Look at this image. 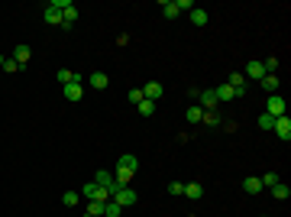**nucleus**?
Wrapping results in <instances>:
<instances>
[{"mask_svg":"<svg viewBox=\"0 0 291 217\" xmlns=\"http://www.w3.org/2000/svg\"><path fill=\"white\" fill-rule=\"evenodd\" d=\"M136 168H140V159H136L133 152L120 156V159H116V168H114V178H116V185H130V178L136 175Z\"/></svg>","mask_w":291,"mask_h":217,"instance_id":"1","label":"nucleus"},{"mask_svg":"<svg viewBox=\"0 0 291 217\" xmlns=\"http://www.w3.org/2000/svg\"><path fill=\"white\" fill-rule=\"evenodd\" d=\"M110 201H116L120 208H133L136 201H140V194H136L130 185H116V188H114V194H110Z\"/></svg>","mask_w":291,"mask_h":217,"instance_id":"2","label":"nucleus"},{"mask_svg":"<svg viewBox=\"0 0 291 217\" xmlns=\"http://www.w3.org/2000/svg\"><path fill=\"white\" fill-rule=\"evenodd\" d=\"M81 198H88V201H110V192H104L97 182H88V185H81Z\"/></svg>","mask_w":291,"mask_h":217,"instance_id":"3","label":"nucleus"},{"mask_svg":"<svg viewBox=\"0 0 291 217\" xmlns=\"http://www.w3.org/2000/svg\"><path fill=\"white\" fill-rule=\"evenodd\" d=\"M266 114H268V117H285V98H282V94H268Z\"/></svg>","mask_w":291,"mask_h":217,"instance_id":"4","label":"nucleus"},{"mask_svg":"<svg viewBox=\"0 0 291 217\" xmlns=\"http://www.w3.org/2000/svg\"><path fill=\"white\" fill-rule=\"evenodd\" d=\"M194 100H198L200 110H217V104H220L217 94H214V88H207V91H198V98H194Z\"/></svg>","mask_w":291,"mask_h":217,"instance_id":"5","label":"nucleus"},{"mask_svg":"<svg viewBox=\"0 0 291 217\" xmlns=\"http://www.w3.org/2000/svg\"><path fill=\"white\" fill-rule=\"evenodd\" d=\"M91 182H97V185H100L104 192H110V194H114V188H116V178H114V172H107V168H100V172H97Z\"/></svg>","mask_w":291,"mask_h":217,"instance_id":"6","label":"nucleus"},{"mask_svg":"<svg viewBox=\"0 0 291 217\" xmlns=\"http://www.w3.org/2000/svg\"><path fill=\"white\" fill-rule=\"evenodd\" d=\"M62 94H65V100H81V98H84L81 78H78V81H72V84H65V88H62Z\"/></svg>","mask_w":291,"mask_h":217,"instance_id":"7","label":"nucleus"},{"mask_svg":"<svg viewBox=\"0 0 291 217\" xmlns=\"http://www.w3.org/2000/svg\"><path fill=\"white\" fill-rule=\"evenodd\" d=\"M266 65H262V62H249L246 65V68H242V78H256V81H262V78H266Z\"/></svg>","mask_w":291,"mask_h":217,"instance_id":"8","label":"nucleus"},{"mask_svg":"<svg viewBox=\"0 0 291 217\" xmlns=\"http://www.w3.org/2000/svg\"><path fill=\"white\" fill-rule=\"evenodd\" d=\"M162 94H165V88L158 84V81H149V84H142V98H146V100H158Z\"/></svg>","mask_w":291,"mask_h":217,"instance_id":"9","label":"nucleus"},{"mask_svg":"<svg viewBox=\"0 0 291 217\" xmlns=\"http://www.w3.org/2000/svg\"><path fill=\"white\" fill-rule=\"evenodd\" d=\"M275 133H278V140H291V120L288 117H275Z\"/></svg>","mask_w":291,"mask_h":217,"instance_id":"10","label":"nucleus"},{"mask_svg":"<svg viewBox=\"0 0 291 217\" xmlns=\"http://www.w3.org/2000/svg\"><path fill=\"white\" fill-rule=\"evenodd\" d=\"M226 84L233 88V91H236V98L242 91H246V78H242V72H230V81H226Z\"/></svg>","mask_w":291,"mask_h":217,"instance_id":"11","label":"nucleus"},{"mask_svg":"<svg viewBox=\"0 0 291 217\" xmlns=\"http://www.w3.org/2000/svg\"><path fill=\"white\" fill-rule=\"evenodd\" d=\"M13 58H16V65H20V68H26V62L32 58L30 46H16V49H13Z\"/></svg>","mask_w":291,"mask_h":217,"instance_id":"12","label":"nucleus"},{"mask_svg":"<svg viewBox=\"0 0 291 217\" xmlns=\"http://www.w3.org/2000/svg\"><path fill=\"white\" fill-rule=\"evenodd\" d=\"M74 20H78V6H74V4H68L65 10H62V26L68 30V26H74Z\"/></svg>","mask_w":291,"mask_h":217,"instance_id":"13","label":"nucleus"},{"mask_svg":"<svg viewBox=\"0 0 291 217\" xmlns=\"http://www.w3.org/2000/svg\"><path fill=\"white\" fill-rule=\"evenodd\" d=\"M184 198H191V201L204 198V185H200V182H188V185H184Z\"/></svg>","mask_w":291,"mask_h":217,"instance_id":"14","label":"nucleus"},{"mask_svg":"<svg viewBox=\"0 0 291 217\" xmlns=\"http://www.w3.org/2000/svg\"><path fill=\"white\" fill-rule=\"evenodd\" d=\"M88 84H91V88H97V91H104V88H110V78H107L104 72H94L91 78H88Z\"/></svg>","mask_w":291,"mask_h":217,"instance_id":"15","label":"nucleus"},{"mask_svg":"<svg viewBox=\"0 0 291 217\" xmlns=\"http://www.w3.org/2000/svg\"><path fill=\"white\" fill-rule=\"evenodd\" d=\"M214 94H217V100H220V104H226V100H233V98H236V91H233L230 84H220V88H214Z\"/></svg>","mask_w":291,"mask_h":217,"instance_id":"16","label":"nucleus"},{"mask_svg":"<svg viewBox=\"0 0 291 217\" xmlns=\"http://www.w3.org/2000/svg\"><path fill=\"white\" fill-rule=\"evenodd\" d=\"M55 78H58V84L65 88V84H72V81H78L81 74H78V72H72V68H58V74H55Z\"/></svg>","mask_w":291,"mask_h":217,"instance_id":"17","label":"nucleus"},{"mask_svg":"<svg viewBox=\"0 0 291 217\" xmlns=\"http://www.w3.org/2000/svg\"><path fill=\"white\" fill-rule=\"evenodd\" d=\"M259 84H262V91H266V94H278V78H275V74H266Z\"/></svg>","mask_w":291,"mask_h":217,"instance_id":"18","label":"nucleus"},{"mask_svg":"<svg viewBox=\"0 0 291 217\" xmlns=\"http://www.w3.org/2000/svg\"><path fill=\"white\" fill-rule=\"evenodd\" d=\"M242 192H246V194H259L262 192V182L256 178V175H249V178L242 182Z\"/></svg>","mask_w":291,"mask_h":217,"instance_id":"19","label":"nucleus"},{"mask_svg":"<svg viewBox=\"0 0 291 217\" xmlns=\"http://www.w3.org/2000/svg\"><path fill=\"white\" fill-rule=\"evenodd\" d=\"M42 20L48 26H62V13L58 10H52V6H46V13H42Z\"/></svg>","mask_w":291,"mask_h":217,"instance_id":"20","label":"nucleus"},{"mask_svg":"<svg viewBox=\"0 0 291 217\" xmlns=\"http://www.w3.org/2000/svg\"><path fill=\"white\" fill-rule=\"evenodd\" d=\"M272 194H275L278 201H288V198H291V188L285 185V182H278V185H272Z\"/></svg>","mask_w":291,"mask_h":217,"instance_id":"21","label":"nucleus"},{"mask_svg":"<svg viewBox=\"0 0 291 217\" xmlns=\"http://www.w3.org/2000/svg\"><path fill=\"white\" fill-rule=\"evenodd\" d=\"M84 214H88V217H104V201H88Z\"/></svg>","mask_w":291,"mask_h":217,"instance_id":"22","label":"nucleus"},{"mask_svg":"<svg viewBox=\"0 0 291 217\" xmlns=\"http://www.w3.org/2000/svg\"><path fill=\"white\" fill-rule=\"evenodd\" d=\"M162 13H165V20H175L178 16V4L175 0H162Z\"/></svg>","mask_w":291,"mask_h":217,"instance_id":"23","label":"nucleus"},{"mask_svg":"<svg viewBox=\"0 0 291 217\" xmlns=\"http://www.w3.org/2000/svg\"><path fill=\"white\" fill-rule=\"evenodd\" d=\"M78 201H81V192H65L62 194V204L65 208H78Z\"/></svg>","mask_w":291,"mask_h":217,"instance_id":"24","label":"nucleus"},{"mask_svg":"<svg viewBox=\"0 0 291 217\" xmlns=\"http://www.w3.org/2000/svg\"><path fill=\"white\" fill-rule=\"evenodd\" d=\"M184 117H188V124H200V117H204V110H200L198 104H191L188 110H184Z\"/></svg>","mask_w":291,"mask_h":217,"instance_id":"25","label":"nucleus"},{"mask_svg":"<svg viewBox=\"0 0 291 217\" xmlns=\"http://www.w3.org/2000/svg\"><path fill=\"white\" fill-rule=\"evenodd\" d=\"M123 208L116 204V201H104V217H120Z\"/></svg>","mask_w":291,"mask_h":217,"instance_id":"26","label":"nucleus"},{"mask_svg":"<svg viewBox=\"0 0 291 217\" xmlns=\"http://www.w3.org/2000/svg\"><path fill=\"white\" fill-rule=\"evenodd\" d=\"M200 120H204L207 126H220V124H224V120H220V114H217V110H204V117H200Z\"/></svg>","mask_w":291,"mask_h":217,"instance_id":"27","label":"nucleus"},{"mask_svg":"<svg viewBox=\"0 0 291 217\" xmlns=\"http://www.w3.org/2000/svg\"><path fill=\"white\" fill-rule=\"evenodd\" d=\"M191 23L194 26H207V10H198V6H194V10H191Z\"/></svg>","mask_w":291,"mask_h":217,"instance_id":"28","label":"nucleus"},{"mask_svg":"<svg viewBox=\"0 0 291 217\" xmlns=\"http://www.w3.org/2000/svg\"><path fill=\"white\" fill-rule=\"evenodd\" d=\"M136 110H140V114H142V117H149V114H152V110H156V100H146V98H142V100H140V104H136Z\"/></svg>","mask_w":291,"mask_h":217,"instance_id":"29","label":"nucleus"},{"mask_svg":"<svg viewBox=\"0 0 291 217\" xmlns=\"http://www.w3.org/2000/svg\"><path fill=\"white\" fill-rule=\"evenodd\" d=\"M259 182H262V188H272V185H278V175H275V172H266Z\"/></svg>","mask_w":291,"mask_h":217,"instance_id":"30","label":"nucleus"},{"mask_svg":"<svg viewBox=\"0 0 291 217\" xmlns=\"http://www.w3.org/2000/svg\"><path fill=\"white\" fill-rule=\"evenodd\" d=\"M0 72H6V74H13V72H20V65H16V58H4V65H0Z\"/></svg>","mask_w":291,"mask_h":217,"instance_id":"31","label":"nucleus"},{"mask_svg":"<svg viewBox=\"0 0 291 217\" xmlns=\"http://www.w3.org/2000/svg\"><path fill=\"white\" fill-rule=\"evenodd\" d=\"M259 126H262V130H272V126H275V117H268V114H259Z\"/></svg>","mask_w":291,"mask_h":217,"instance_id":"32","label":"nucleus"},{"mask_svg":"<svg viewBox=\"0 0 291 217\" xmlns=\"http://www.w3.org/2000/svg\"><path fill=\"white\" fill-rule=\"evenodd\" d=\"M168 194H175V198L184 194V185H182V182H168Z\"/></svg>","mask_w":291,"mask_h":217,"instance_id":"33","label":"nucleus"},{"mask_svg":"<svg viewBox=\"0 0 291 217\" xmlns=\"http://www.w3.org/2000/svg\"><path fill=\"white\" fill-rule=\"evenodd\" d=\"M142 100V88H133V91H130V104H140Z\"/></svg>","mask_w":291,"mask_h":217,"instance_id":"34","label":"nucleus"},{"mask_svg":"<svg viewBox=\"0 0 291 217\" xmlns=\"http://www.w3.org/2000/svg\"><path fill=\"white\" fill-rule=\"evenodd\" d=\"M175 4H178V13H182V10H194V0H175Z\"/></svg>","mask_w":291,"mask_h":217,"instance_id":"35","label":"nucleus"},{"mask_svg":"<svg viewBox=\"0 0 291 217\" xmlns=\"http://www.w3.org/2000/svg\"><path fill=\"white\" fill-rule=\"evenodd\" d=\"M0 65H4V56H0Z\"/></svg>","mask_w":291,"mask_h":217,"instance_id":"36","label":"nucleus"},{"mask_svg":"<svg viewBox=\"0 0 291 217\" xmlns=\"http://www.w3.org/2000/svg\"><path fill=\"white\" fill-rule=\"evenodd\" d=\"M262 217H268V214H262Z\"/></svg>","mask_w":291,"mask_h":217,"instance_id":"37","label":"nucleus"}]
</instances>
